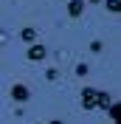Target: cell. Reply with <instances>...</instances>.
<instances>
[{
	"label": "cell",
	"instance_id": "cell-1",
	"mask_svg": "<svg viewBox=\"0 0 121 124\" xmlns=\"http://www.w3.org/2000/svg\"><path fill=\"white\" fill-rule=\"evenodd\" d=\"M110 104V96L101 90H93V87H84L82 90V107L87 110H98V107H107Z\"/></svg>",
	"mask_w": 121,
	"mask_h": 124
},
{
	"label": "cell",
	"instance_id": "cell-2",
	"mask_svg": "<svg viewBox=\"0 0 121 124\" xmlns=\"http://www.w3.org/2000/svg\"><path fill=\"white\" fill-rule=\"evenodd\" d=\"M45 56H48V48L42 42H31V48H28V59L31 62H42Z\"/></svg>",
	"mask_w": 121,
	"mask_h": 124
},
{
	"label": "cell",
	"instance_id": "cell-3",
	"mask_svg": "<svg viewBox=\"0 0 121 124\" xmlns=\"http://www.w3.org/2000/svg\"><path fill=\"white\" fill-rule=\"evenodd\" d=\"M11 99H14V101H28L31 99V90L25 85H14V87H11Z\"/></svg>",
	"mask_w": 121,
	"mask_h": 124
},
{
	"label": "cell",
	"instance_id": "cell-4",
	"mask_svg": "<svg viewBox=\"0 0 121 124\" xmlns=\"http://www.w3.org/2000/svg\"><path fill=\"white\" fill-rule=\"evenodd\" d=\"M82 11H84V0H70L68 3V14L70 17H82Z\"/></svg>",
	"mask_w": 121,
	"mask_h": 124
},
{
	"label": "cell",
	"instance_id": "cell-5",
	"mask_svg": "<svg viewBox=\"0 0 121 124\" xmlns=\"http://www.w3.org/2000/svg\"><path fill=\"white\" fill-rule=\"evenodd\" d=\"M20 39L28 42V45H31V42H37V31H34V28H23V31H20Z\"/></svg>",
	"mask_w": 121,
	"mask_h": 124
},
{
	"label": "cell",
	"instance_id": "cell-6",
	"mask_svg": "<svg viewBox=\"0 0 121 124\" xmlns=\"http://www.w3.org/2000/svg\"><path fill=\"white\" fill-rule=\"evenodd\" d=\"M107 8H110L113 14H118L121 11V0H107Z\"/></svg>",
	"mask_w": 121,
	"mask_h": 124
},
{
	"label": "cell",
	"instance_id": "cell-7",
	"mask_svg": "<svg viewBox=\"0 0 121 124\" xmlns=\"http://www.w3.org/2000/svg\"><path fill=\"white\" fill-rule=\"evenodd\" d=\"M84 3H101V0H84Z\"/></svg>",
	"mask_w": 121,
	"mask_h": 124
},
{
	"label": "cell",
	"instance_id": "cell-8",
	"mask_svg": "<svg viewBox=\"0 0 121 124\" xmlns=\"http://www.w3.org/2000/svg\"><path fill=\"white\" fill-rule=\"evenodd\" d=\"M48 124H62V121H48Z\"/></svg>",
	"mask_w": 121,
	"mask_h": 124
}]
</instances>
